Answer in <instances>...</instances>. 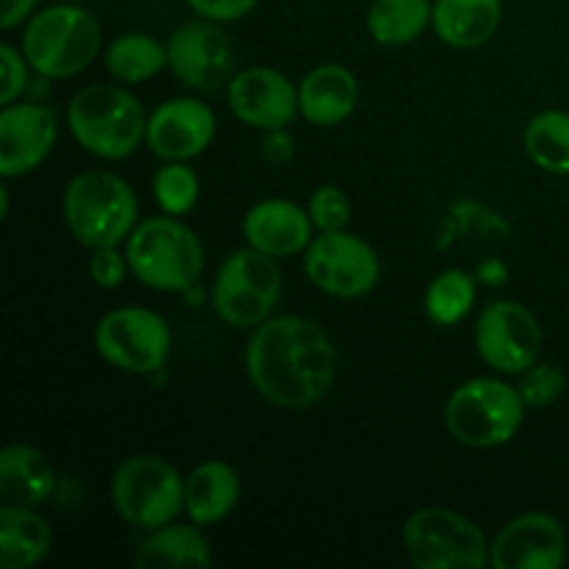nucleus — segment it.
Masks as SVG:
<instances>
[{"label":"nucleus","mask_w":569,"mask_h":569,"mask_svg":"<svg viewBox=\"0 0 569 569\" xmlns=\"http://www.w3.org/2000/svg\"><path fill=\"white\" fill-rule=\"evenodd\" d=\"M250 383L281 409H309L337 381V348L317 322L298 315L270 317L248 342Z\"/></svg>","instance_id":"1"},{"label":"nucleus","mask_w":569,"mask_h":569,"mask_svg":"<svg viewBox=\"0 0 569 569\" xmlns=\"http://www.w3.org/2000/svg\"><path fill=\"white\" fill-rule=\"evenodd\" d=\"M72 139L87 153L106 161H122L137 153L148 133L142 103L114 83L83 87L67 109Z\"/></svg>","instance_id":"2"},{"label":"nucleus","mask_w":569,"mask_h":569,"mask_svg":"<svg viewBox=\"0 0 569 569\" xmlns=\"http://www.w3.org/2000/svg\"><path fill=\"white\" fill-rule=\"evenodd\" d=\"M64 222L89 250L117 248L137 228L139 203L126 178L106 170L78 172L64 189Z\"/></svg>","instance_id":"3"},{"label":"nucleus","mask_w":569,"mask_h":569,"mask_svg":"<svg viewBox=\"0 0 569 569\" xmlns=\"http://www.w3.org/2000/svg\"><path fill=\"white\" fill-rule=\"evenodd\" d=\"M131 272L156 292H187L203 272L206 250L178 217H150L126 239Z\"/></svg>","instance_id":"4"},{"label":"nucleus","mask_w":569,"mask_h":569,"mask_svg":"<svg viewBox=\"0 0 569 569\" xmlns=\"http://www.w3.org/2000/svg\"><path fill=\"white\" fill-rule=\"evenodd\" d=\"M103 33L81 6H50L28 20L22 53L44 78H70L87 70L100 53Z\"/></svg>","instance_id":"5"},{"label":"nucleus","mask_w":569,"mask_h":569,"mask_svg":"<svg viewBox=\"0 0 569 569\" xmlns=\"http://www.w3.org/2000/svg\"><path fill=\"white\" fill-rule=\"evenodd\" d=\"M526 409L520 389L500 378L483 376L453 389L445 406V422L456 442L487 450L517 437Z\"/></svg>","instance_id":"6"},{"label":"nucleus","mask_w":569,"mask_h":569,"mask_svg":"<svg viewBox=\"0 0 569 569\" xmlns=\"http://www.w3.org/2000/svg\"><path fill=\"white\" fill-rule=\"evenodd\" d=\"M183 487L187 478L161 456L139 453L122 461L111 478V500L128 526L139 531L176 522L183 509Z\"/></svg>","instance_id":"7"},{"label":"nucleus","mask_w":569,"mask_h":569,"mask_svg":"<svg viewBox=\"0 0 569 569\" xmlns=\"http://www.w3.org/2000/svg\"><path fill=\"white\" fill-rule=\"evenodd\" d=\"M281 292L283 278L276 259L248 244L220 264L211 287V306L228 326L253 328L270 320Z\"/></svg>","instance_id":"8"},{"label":"nucleus","mask_w":569,"mask_h":569,"mask_svg":"<svg viewBox=\"0 0 569 569\" xmlns=\"http://www.w3.org/2000/svg\"><path fill=\"white\" fill-rule=\"evenodd\" d=\"M403 545L420 569H483L492 561L481 528L442 506L415 511L403 526Z\"/></svg>","instance_id":"9"},{"label":"nucleus","mask_w":569,"mask_h":569,"mask_svg":"<svg viewBox=\"0 0 569 569\" xmlns=\"http://www.w3.org/2000/svg\"><path fill=\"white\" fill-rule=\"evenodd\" d=\"M94 348L117 370L153 376L170 359L172 331L153 309L126 306L100 317L94 328Z\"/></svg>","instance_id":"10"},{"label":"nucleus","mask_w":569,"mask_h":569,"mask_svg":"<svg viewBox=\"0 0 569 569\" xmlns=\"http://www.w3.org/2000/svg\"><path fill=\"white\" fill-rule=\"evenodd\" d=\"M303 270L317 289L333 298H365L381 281L376 248L348 231H326L311 239L303 253Z\"/></svg>","instance_id":"11"},{"label":"nucleus","mask_w":569,"mask_h":569,"mask_svg":"<svg viewBox=\"0 0 569 569\" xmlns=\"http://www.w3.org/2000/svg\"><path fill=\"white\" fill-rule=\"evenodd\" d=\"M476 348L483 365L503 376H522L537 365L542 328L531 309L515 300H492L476 326Z\"/></svg>","instance_id":"12"},{"label":"nucleus","mask_w":569,"mask_h":569,"mask_svg":"<svg viewBox=\"0 0 569 569\" xmlns=\"http://www.w3.org/2000/svg\"><path fill=\"white\" fill-rule=\"evenodd\" d=\"M167 67L183 87L194 92H217L233 78L231 39L214 20L183 22L167 39Z\"/></svg>","instance_id":"13"},{"label":"nucleus","mask_w":569,"mask_h":569,"mask_svg":"<svg viewBox=\"0 0 569 569\" xmlns=\"http://www.w3.org/2000/svg\"><path fill=\"white\" fill-rule=\"evenodd\" d=\"M217 133L214 111L198 98H172L148 117L144 144L161 161H189L203 153Z\"/></svg>","instance_id":"14"},{"label":"nucleus","mask_w":569,"mask_h":569,"mask_svg":"<svg viewBox=\"0 0 569 569\" xmlns=\"http://www.w3.org/2000/svg\"><path fill=\"white\" fill-rule=\"evenodd\" d=\"M228 106L239 122L259 131L287 128L300 111L298 89L272 67H250L228 83Z\"/></svg>","instance_id":"15"},{"label":"nucleus","mask_w":569,"mask_h":569,"mask_svg":"<svg viewBox=\"0 0 569 569\" xmlns=\"http://www.w3.org/2000/svg\"><path fill=\"white\" fill-rule=\"evenodd\" d=\"M59 122L53 109L39 103H9L0 111V176H28L53 150Z\"/></svg>","instance_id":"16"},{"label":"nucleus","mask_w":569,"mask_h":569,"mask_svg":"<svg viewBox=\"0 0 569 569\" xmlns=\"http://www.w3.org/2000/svg\"><path fill=\"white\" fill-rule=\"evenodd\" d=\"M567 561V533L553 515L528 511L500 528L492 542L498 569H559Z\"/></svg>","instance_id":"17"},{"label":"nucleus","mask_w":569,"mask_h":569,"mask_svg":"<svg viewBox=\"0 0 569 569\" xmlns=\"http://www.w3.org/2000/svg\"><path fill=\"white\" fill-rule=\"evenodd\" d=\"M309 209L283 198H267L256 203L244 214L242 233L250 248L272 256V259H289V256L306 253L311 244Z\"/></svg>","instance_id":"18"},{"label":"nucleus","mask_w":569,"mask_h":569,"mask_svg":"<svg viewBox=\"0 0 569 569\" xmlns=\"http://www.w3.org/2000/svg\"><path fill=\"white\" fill-rule=\"evenodd\" d=\"M300 114L317 128L342 126L359 103V81L342 64L315 67L298 87Z\"/></svg>","instance_id":"19"},{"label":"nucleus","mask_w":569,"mask_h":569,"mask_svg":"<svg viewBox=\"0 0 569 569\" xmlns=\"http://www.w3.org/2000/svg\"><path fill=\"white\" fill-rule=\"evenodd\" d=\"M500 20L503 0H433L431 28L450 48H481L498 33Z\"/></svg>","instance_id":"20"},{"label":"nucleus","mask_w":569,"mask_h":569,"mask_svg":"<svg viewBox=\"0 0 569 569\" xmlns=\"http://www.w3.org/2000/svg\"><path fill=\"white\" fill-rule=\"evenodd\" d=\"M242 481L226 461H203L194 467L183 487V509L194 526H217L237 509Z\"/></svg>","instance_id":"21"},{"label":"nucleus","mask_w":569,"mask_h":569,"mask_svg":"<svg viewBox=\"0 0 569 569\" xmlns=\"http://www.w3.org/2000/svg\"><path fill=\"white\" fill-rule=\"evenodd\" d=\"M56 472L42 450L31 445H9L0 453V495L6 503L42 506L53 495Z\"/></svg>","instance_id":"22"},{"label":"nucleus","mask_w":569,"mask_h":569,"mask_svg":"<svg viewBox=\"0 0 569 569\" xmlns=\"http://www.w3.org/2000/svg\"><path fill=\"white\" fill-rule=\"evenodd\" d=\"M50 548H53L50 526L31 506L6 503L0 509V567L31 569L48 559Z\"/></svg>","instance_id":"23"},{"label":"nucleus","mask_w":569,"mask_h":569,"mask_svg":"<svg viewBox=\"0 0 569 569\" xmlns=\"http://www.w3.org/2000/svg\"><path fill=\"white\" fill-rule=\"evenodd\" d=\"M214 556H211L209 539L200 533V526H167L148 531V537L139 542L137 550V567L139 569H187L211 567Z\"/></svg>","instance_id":"24"},{"label":"nucleus","mask_w":569,"mask_h":569,"mask_svg":"<svg viewBox=\"0 0 569 569\" xmlns=\"http://www.w3.org/2000/svg\"><path fill=\"white\" fill-rule=\"evenodd\" d=\"M433 20V0H372L367 31L378 44L400 48L422 37Z\"/></svg>","instance_id":"25"},{"label":"nucleus","mask_w":569,"mask_h":569,"mask_svg":"<svg viewBox=\"0 0 569 569\" xmlns=\"http://www.w3.org/2000/svg\"><path fill=\"white\" fill-rule=\"evenodd\" d=\"M167 67V44L142 31L120 33L106 48V70L126 83H144Z\"/></svg>","instance_id":"26"},{"label":"nucleus","mask_w":569,"mask_h":569,"mask_svg":"<svg viewBox=\"0 0 569 569\" xmlns=\"http://www.w3.org/2000/svg\"><path fill=\"white\" fill-rule=\"evenodd\" d=\"M526 153L553 176H569V111L545 109L528 120L522 133Z\"/></svg>","instance_id":"27"},{"label":"nucleus","mask_w":569,"mask_h":569,"mask_svg":"<svg viewBox=\"0 0 569 569\" xmlns=\"http://www.w3.org/2000/svg\"><path fill=\"white\" fill-rule=\"evenodd\" d=\"M472 303H476V281L465 270L439 272L426 289V315L433 326H459L472 311Z\"/></svg>","instance_id":"28"},{"label":"nucleus","mask_w":569,"mask_h":569,"mask_svg":"<svg viewBox=\"0 0 569 569\" xmlns=\"http://www.w3.org/2000/svg\"><path fill=\"white\" fill-rule=\"evenodd\" d=\"M153 198L164 214H189L200 200L198 172L187 161H167L153 178Z\"/></svg>","instance_id":"29"},{"label":"nucleus","mask_w":569,"mask_h":569,"mask_svg":"<svg viewBox=\"0 0 569 569\" xmlns=\"http://www.w3.org/2000/svg\"><path fill=\"white\" fill-rule=\"evenodd\" d=\"M309 217L320 233L326 231H345L350 222V198L345 189L333 187V183H322L311 192L309 198Z\"/></svg>","instance_id":"30"},{"label":"nucleus","mask_w":569,"mask_h":569,"mask_svg":"<svg viewBox=\"0 0 569 569\" xmlns=\"http://www.w3.org/2000/svg\"><path fill=\"white\" fill-rule=\"evenodd\" d=\"M520 395L526 400L528 409H545V406L556 403L567 389V376L561 367L553 365H533L522 372Z\"/></svg>","instance_id":"31"},{"label":"nucleus","mask_w":569,"mask_h":569,"mask_svg":"<svg viewBox=\"0 0 569 569\" xmlns=\"http://www.w3.org/2000/svg\"><path fill=\"white\" fill-rule=\"evenodd\" d=\"M0 64H3V81H0V103H17L22 89L28 87V59L11 44H0Z\"/></svg>","instance_id":"32"},{"label":"nucleus","mask_w":569,"mask_h":569,"mask_svg":"<svg viewBox=\"0 0 569 569\" xmlns=\"http://www.w3.org/2000/svg\"><path fill=\"white\" fill-rule=\"evenodd\" d=\"M128 270V256L120 253L117 248H98L92 250V259H89V276L98 283L100 289H117L126 281Z\"/></svg>","instance_id":"33"},{"label":"nucleus","mask_w":569,"mask_h":569,"mask_svg":"<svg viewBox=\"0 0 569 569\" xmlns=\"http://www.w3.org/2000/svg\"><path fill=\"white\" fill-rule=\"evenodd\" d=\"M259 3L261 0H187V6L194 14L214 22L242 20V17L250 14Z\"/></svg>","instance_id":"34"},{"label":"nucleus","mask_w":569,"mask_h":569,"mask_svg":"<svg viewBox=\"0 0 569 569\" xmlns=\"http://www.w3.org/2000/svg\"><path fill=\"white\" fill-rule=\"evenodd\" d=\"M261 153H264V159L272 161V164H283V161L292 159L295 139L289 137L283 128H278V131H267L264 142H261Z\"/></svg>","instance_id":"35"},{"label":"nucleus","mask_w":569,"mask_h":569,"mask_svg":"<svg viewBox=\"0 0 569 569\" xmlns=\"http://www.w3.org/2000/svg\"><path fill=\"white\" fill-rule=\"evenodd\" d=\"M37 3L39 0H0V28H3V31H11V28L31 20Z\"/></svg>","instance_id":"36"},{"label":"nucleus","mask_w":569,"mask_h":569,"mask_svg":"<svg viewBox=\"0 0 569 569\" xmlns=\"http://www.w3.org/2000/svg\"><path fill=\"white\" fill-rule=\"evenodd\" d=\"M0 203H3V209H0V217H9V189L0 187Z\"/></svg>","instance_id":"37"}]
</instances>
